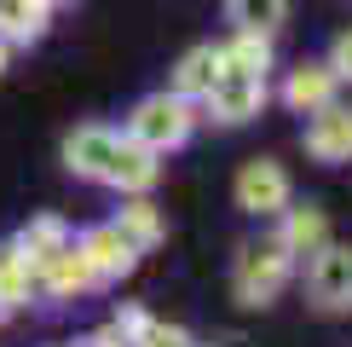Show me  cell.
I'll list each match as a JSON object with an SVG mask.
<instances>
[{
	"label": "cell",
	"instance_id": "obj_1",
	"mask_svg": "<svg viewBox=\"0 0 352 347\" xmlns=\"http://www.w3.org/2000/svg\"><path fill=\"white\" fill-rule=\"evenodd\" d=\"M69 162L76 168H104V162H116V145H110V134H98V127H87V134H76L69 139Z\"/></svg>",
	"mask_w": 352,
	"mask_h": 347
}]
</instances>
